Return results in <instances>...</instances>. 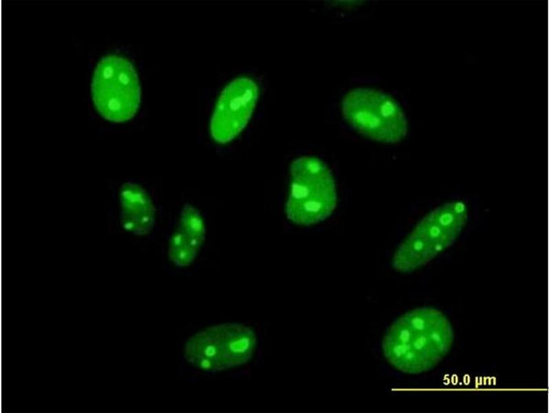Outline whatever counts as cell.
I'll list each match as a JSON object with an SVG mask.
<instances>
[{"label":"cell","instance_id":"8992f818","mask_svg":"<svg viewBox=\"0 0 551 413\" xmlns=\"http://www.w3.org/2000/svg\"><path fill=\"white\" fill-rule=\"evenodd\" d=\"M344 118L357 131L376 141L395 143L408 131L406 116L390 96L371 88H356L344 96Z\"/></svg>","mask_w":551,"mask_h":413},{"label":"cell","instance_id":"52a82bcc","mask_svg":"<svg viewBox=\"0 0 551 413\" xmlns=\"http://www.w3.org/2000/svg\"><path fill=\"white\" fill-rule=\"evenodd\" d=\"M258 96V87L248 77L230 82L221 92L214 108L210 132L213 139L227 143L234 139L247 125Z\"/></svg>","mask_w":551,"mask_h":413},{"label":"cell","instance_id":"5b68a950","mask_svg":"<svg viewBox=\"0 0 551 413\" xmlns=\"http://www.w3.org/2000/svg\"><path fill=\"white\" fill-rule=\"evenodd\" d=\"M92 96L106 120L123 123L132 118L141 103V86L132 63L119 55L103 57L92 83Z\"/></svg>","mask_w":551,"mask_h":413},{"label":"cell","instance_id":"277c9868","mask_svg":"<svg viewBox=\"0 0 551 413\" xmlns=\"http://www.w3.org/2000/svg\"><path fill=\"white\" fill-rule=\"evenodd\" d=\"M256 342L251 328L238 323L220 324L191 336L185 343L184 357L200 370L219 372L247 363Z\"/></svg>","mask_w":551,"mask_h":413},{"label":"cell","instance_id":"7a4b0ae2","mask_svg":"<svg viewBox=\"0 0 551 413\" xmlns=\"http://www.w3.org/2000/svg\"><path fill=\"white\" fill-rule=\"evenodd\" d=\"M468 208L461 200L446 202L430 211L396 250L393 267L410 273L424 266L450 246L462 232Z\"/></svg>","mask_w":551,"mask_h":413},{"label":"cell","instance_id":"3957f363","mask_svg":"<svg viewBox=\"0 0 551 413\" xmlns=\"http://www.w3.org/2000/svg\"><path fill=\"white\" fill-rule=\"evenodd\" d=\"M290 173V189L285 206L287 218L304 226L329 218L337 204V191L328 167L316 157L301 156L291 162Z\"/></svg>","mask_w":551,"mask_h":413},{"label":"cell","instance_id":"ba28073f","mask_svg":"<svg viewBox=\"0 0 551 413\" xmlns=\"http://www.w3.org/2000/svg\"><path fill=\"white\" fill-rule=\"evenodd\" d=\"M118 218L122 229L137 236L148 235L156 221V209L148 192L139 184L127 181L118 191Z\"/></svg>","mask_w":551,"mask_h":413},{"label":"cell","instance_id":"9c48e42d","mask_svg":"<svg viewBox=\"0 0 551 413\" xmlns=\"http://www.w3.org/2000/svg\"><path fill=\"white\" fill-rule=\"evenodd\" d=\"M205 237V225L202 215L193 205L185 204L169 239V260L176 266H189L200 251Z\"/></svg>","mask_w":551,"mask_h":413},{"label":"cell","instance_id":"6da1fadb","mask_svg":"<svg viewBox=\"0 0 551 413\" xmlns=\"http://www.w3.org/2000/svg\"><path fill=\"white\" fill-rule=\"evenodd\" d=\"M452 326L439 310L422 307L398 318L386 332L382 349L397 370L417 374L435 368L453 342Z\"/></svg>","mask_w":551,"mask_h":413}]
</instances>
